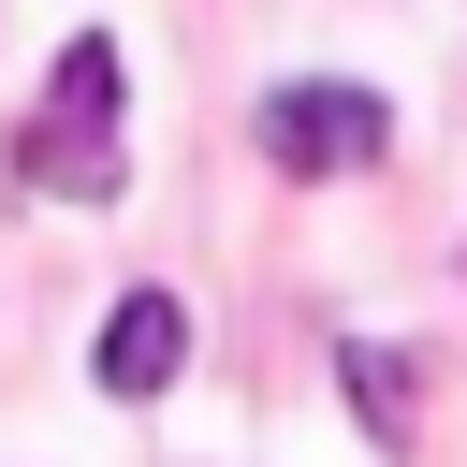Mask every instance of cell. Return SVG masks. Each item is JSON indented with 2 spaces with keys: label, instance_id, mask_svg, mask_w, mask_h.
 <instances>
[{
  "label": "cell",
  "instance_id": "6da1fadb",
  "mask_svg": "<svg viewBox=\"0 0 467 467\" xmlns=\"http://www.w3.org/2000/svg\"><path fill=\"white\" fill-rule=\"evenodd\" d=\"M117 102H131V58H117L102 29H73L44 117L15 131V175H29V190H73V204H117Z\"/></svg>",
  "mask_w": 467,
  "mask_h": 467
},
{
  "label": "cell",
  "instance_id": "7a4b0ae2",
  "mask_svg": "<svg viewBox=\"0 0 467 467\" xmlns=\"http://www.w3.org/2000/svg\"><path fill=\"white\" fill-rule=\"evenodd\" d=\"M263 161L277 175H365L379 146H394V117H379V88H336V73H292V88H263Z\"/></svg>",
  "mask_w": 467,
  "mask_h": 467
},
{
  "label": "cell",
  "instance_id": "3957f363",
  "mask_svg": "<svg viewBox=\"0 0 467 467\" xmlns=\"http://www.w3.org/2000/svg\"><path fill=\"white\" fill-rule=\"evenodd\" d=\"M175 365H190V306L175 292H117V321L88 336V379L102 394H161Z\"/></svg>",
  "mask_w": 467,
  "mask_h": 467
},
{
  "label": "cell",
  "instance_id": "277c9868",
  "mask_svg": "<svg viewBox=\"0 0 467 467\" xmlns=\"http://www.w3.org/2000/svg\"><path fill=\"white\" fill-rule=\"evenodd\" d=\"M336 379H350V409H365V438H379V452H409V365H394L379 336H350V350H336Z\"/></svg>",
  "mask_w": 467,
  "mask_h": 467
}]
</instances>
